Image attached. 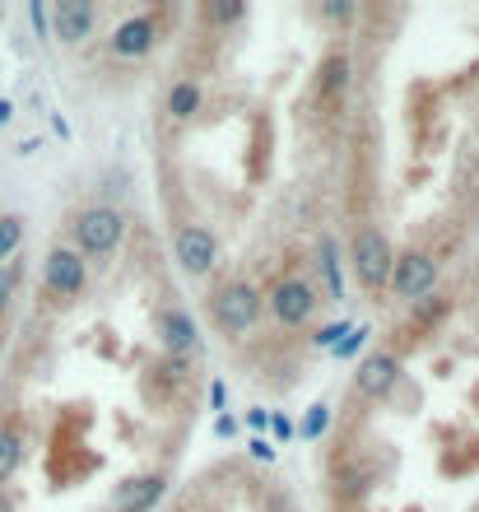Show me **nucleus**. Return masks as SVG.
<instances>
[{
    "label": "nucleus",
    "instance_id": "nucleus-17",
    "mask_svg": "<svg viewBox=\"0 0 479 512\" xmlns=\"http://www.w3.org/2000/svg\"><path fill=\"white\" fill-rule=\"evenodd\" d=\"M196 14L205 24H238V19H247V5H200Z\"/></svg>",
    "mask_w": 479,
    "mask_h": 512
},
{
    "label": "nucleus",
    "instance_id": "nucleus-18",
    "mask_svg": "<svg viewBox=\"0 0 479 512\" xmlns=\"http://www.w3.org/2000/svg\"><path fill=\"white\" fill-rule=\"evenodd\" d=\"M10 294H14V270L0 266V317H5V308H10Z\"/></svg>",
    "mask_w": 479,
    "mask_h": 512
},
{
    "label": "nucleus",
    "instance_id": "nucleus-5",
    "mask_svg": "<svg viewBox=\"0 0 479 512\" xmlns=\"http://www.w3.org/2000/svg\"><path fill=\"white\" fill-rule=\"evenodd\" d=\"M173 252L182 275L191 280H210L214 266H219V238L210 233V224H200L196 215H182L173 229Z\"/></svg>",
    "mask_w": 479,
    "mask_h": 512
},
{
    "label": "nucleus",
    "instance_id": "nucleus-6",
    "mask_svg": "<svg viewBox=\"0 0 479 512\" xmlns=\"http://www.w3.org/2000/svg\"><path fill=\"white\" fill-rule=\"evenodd\" d=\"M42 289H47L52 303H80L84 289H89V261L75 247L56 243L42 261Z\"/></svg>",
    "mask_w": 479,
    "mask_h": 512
},
{
    "label": "nucleus",
    "instance_id": "nucleus-10",
    "mask_svg": "<svg viewBox=\"0 0 479 512\" xmlns=\"http://www.w3.org/2000/svg\"><path fill=\"white\" fill-rule=\"evenodd\" d=\"M400 382V354L391 350H377L368 354L359 364V373H354V396H363V401H382V396H391Z\"/></svg>",
    "mask_w": 479,
    "mask_h": 512
},
{
    "label": "nucleus",
    "instance_id": "nucleus-11",
    "mask_svg": "<svg viewBox=\"0 0 479 512\" xmlns=\"http://www.w3.org/2000/svg\"><path fill=\"white\" fill-rule=\"evenodd\" d=\"M94 24H98V10L89 0H56V10H52V38L56 42L80 47V42L94 33Z\"/></svg>",
    "mask_w": 479,
    "mask_h": 512
},
{
    "label": "nucleus",
    "instance_id": "nucleus-23",
    "mask_svg": "<svg viewBox=\"0 0 479 512\" xmlns=\"http://www.w3.org/2000/svg\"><path fill=\"white\" fill-rule=\"evenodd\" d=\"M289 512H293V508H289Z\"/></svg>",
    "mask_w": 479,
    "mask_h": 512
},
{
    "label": "nucleus",
    "instance_id": "nucleus-15",
    "mask_svg": "<svg viewBox=\"0 0 479 512\" xmlns=\"http://www.w3.org/2000/svg\"><path fill=\"white\" fill-rule=\"evenodd\" d=\"M163 475H131L117 494V508H131V512H149L154 503L163 499Z\"/></svg>",
    "mask_w": 479,
    "mask_h": 512
},
{
    "label": "nucleus",
    "instance_id": "nucleus-14",
    "mask_svg": "<svg viewBox=\"0 0 479 512\" xmlns=\"http://www.w3.org/2000/svg\"><path fill=\"white\" fill-rule=\"evenodd\" d=\"M200 103H205V89H200V80H191V75H182V80H173V89L163 94V112L173 117L177 126L196 122Z\"/></svg>",
    "mask_w": 479,
    "mask_h": 512
},
{
    "label": "nucleus",
    "instance_id": "nucleus-9",
    "mask_svg": "<svg viewBox=\"0 0 479 512\" xmlns=\"http://www.w3.org/2000/svg\"><path fill=\"white\" fill-rule=\"evenodd\" d=\"M154 336H159V345L173 354V359H187V354H196V345H200V331H196V322L187 317L182 303H163V308H154Z\"/></svg>",
    "mask_w": 479,
    "mask_h": 512
},
{
    "label": "nucleus",
    "instance_id": "nucleus-16",
    "mask_svg": "<svg viewBox=\"0 0 479 512\" xmlns=\"http://www.w3.org/2000/svg\"><path fill=\"white\" fill-rule=\"evenodd\" d=\"M19 243H24V219H19V215H0V266L19 252Z\"/></svg>",
    "mask_w": 479,
    "mask_h": 512
},
{
    "label": "nucleus",
    "instance_id": "nucleus-21",
    "mask_svg": "<svg viewBox=\"0 0 479 512\" xmlns=\"http://www.w3.org/2000/svg\"><path fill=\"white\" fill-rule=\"evenodd\" d=\"M0 345H5V331H0Z\"/></svg>",
    "mask_w": 479,
    "mask_h": 512
},
{
    "label": "nucleus",
    "instance_id": "nucleus-2",
    "mask_svg": "<svg viewBox=\"0 0 479 512\" xmlns=\"http://www.w3.org/2000/svg\"><path fill=\"white\" fill-rule=\"evenodd\" d=\"M349 266H354V280L368 294H386V280H391V266H396V247H391V238H386L377 219H354V229H349Z\"/></svg>",
    "mask_w": 479,
    "mask_h": 512
},
{
    "label": "nucleus",
    "instance_id": "nucleus-7",
    "mask_svg": "<svg viewBox=\"0 0 479 512\" xmlns=\"http://www.w3.org/2000/svg\"><path fill=\"white\" fill-rule=\"evenodd\" d=\"M433 284H438V252H433V247H405V252H396V266H391V280H386L391 294L414 303V298H424Z\"/></svg>",
    "mask_w": 479,
    "mask_h": 512
},
{
    "label": "nucleus",
    "instance_id": "nucleus-13",
    "mask_svg": "<svg viewBox=\"0 0 479 512\" xmlns=\"http://www.w3.org/2000/svg\"><path fill=\"white\" fill-rule=\"evenodd\" d=\"M312 89H317L321 103H335V98L349 89V52L345 47H331V52L317 61V84H312Z\"/></svg>",
    "mask_w": 479,
    "mask_h": 512
},
{
    "label": "nucleus",
    "instance_id": "nucleus-20",
    "mask_svg": "<svg viewBox=\"0 0 479 512\" xmlns=\"http://www.w3.org/2000/svg\"><path fill=\"white\" fill-rule=\"evenodd\" d=\"M10 122V103H0V126Z\"/></svg>",
    "mask_w": 479,
    "mask_h": 512
},
{
    "label": "nucleus",
    "instance_id": "nucleus-22",
    "mask_svg": "<svg viewBox=\"0 0 479 512\" xmlns=\"http://www.w3.org/2000/svg\"><path fill=\"white\" fill-rule=\"evenodd\" d=\"M117 512H131V508H117Z\"/></svg>",
    "mask_w": 479,
    "mask_h": 512
},
{
    "label": "nucleus",
    "instance_id": "nucleus-19",
    "mask_svg": "<svg viewBox=\"0 0 479 512\" xmlns=\"http://www.w3.org/2000/svg\"><path fill=\"white\" fill-rule=\"evenodd\" d=\"M354 5H321V19H335V24H345V19H354Z\"/></svg>",
    "mask_w": 479,
    "mask_h": 512
},
{
    "label": "nucleus",
    "instance_id": "nucleus-8",
    "mask_svg": "<svg viewBox=\"0 0 479 512\" xmlns=\"http://www.w3.org/2000/svg\"><path fill=\"white\" fill-rule=\"evenodd\" d=\"M163 28H159V14H131V19H121L112 28V38H107V52L117 56V61H145L154 47H159Z\"/></svg>",
    "mask_w": 479,
    "mask_h": 512
},
{
    "label": "nucleus",
    "instance_id": "nucleus-3",
    "mask_svg": "<svg viewBox=\"0 0 479 512\" xmlns=\"http://www.w3.org/2000/svg\"><path fill=\"white\" fill-rule=\"evenodd\" d=\"M126 238V215H121L117 205H80L75 215H70V247L84 256V261H103L112 256Z\"/></svg>",
    "mask_w": 479,
    "mask_h": 512
},
{
    "label": "nucleus",
    "instance_id": "nucleus-12",
    "mask_svg": "<svg viewBox=\"0 0 479 512\" xmlns=\"http://www.w3.org/2000/svg\"><path fill=\"white\" fill-rule=\"evenodd\" d=\"M24 447H28L24 419H19V415H0V489L10 485L14 471L24 466Z\"/></svg>",
    "mask_w": 479,
    "mask_h": 512
},
{
    "label": "nucleus",
    "instance_id": "nucleus-4",
    "mask_svg": "<svg viewBox=\"0 0 479 512\" xmlns=\"http://www.w3.org/2000/svg\"><path fill=\"white\" fill-rule=\"evenodd\" d=\"M261 303H266L270 322L280 326V331H298V326H307L312 312H317V289H312L298 270H280V275L261 289Z\"/></svg>",
    "mask_w": 479,
    "mask_h": 512
},
{
    "label": "nucleus",
    "instance_id": "nucleus-1",
    "mask_svg": "<svg viewBox=\"0 0 479 512\" xmlns=\"http://www.w3.org/2000/svg\"><path fill=\"white\" fill-rule=\"evenodd\" d=\"M205 312H210V326L219 331V336L238 340L261 322L266 303H261V289H256L252 280L233 275V280H219L210 294H205Z\"/></svg>",
    "mask_w": 479,
    "mask_h": 512
}]
</instances>
